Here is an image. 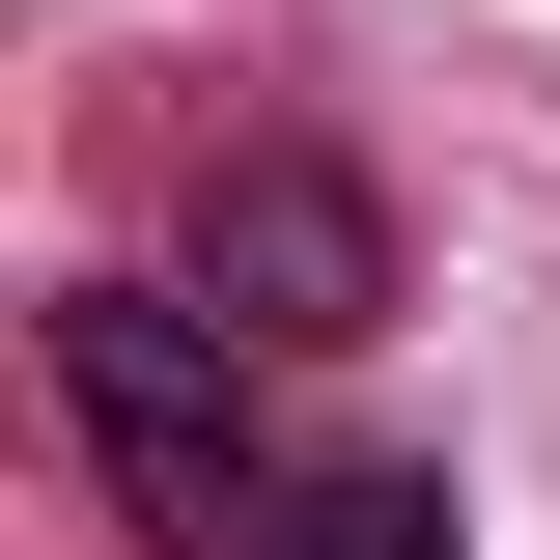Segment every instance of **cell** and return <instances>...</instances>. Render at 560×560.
Masks as SVG:
<instances>
[{
	"instance_id": "cell-1",
	"label": "cell",
	"mask_w": 560,
	"mask_h": 560,
	"mask_svg": "<svg viewBox=\"0 0 560 560\" xmlns=\"http://www.w3.org/2000/svg\"><path fill=\"white\" fill-rule=\"evenodd\" d=\"M57 420H84V477H113L140 560H253L280 448H253V393H224V308L197 280H84L57 308Z\"/></svg>"
},
{
	"instance_id": "cell-2",
	"label": "cell",
	"mask_w": 560,
	"mask_h": 560,
	"mask_svg": "<svg viewBox=\"0 0 560 560\" xmlns=\"http://www.w3.org/2000/svg\"><path fill=\"white\" fill-rule=\"evenodd\" d=\"M197 308L280 337V364H308V337H393V197H364L337 140H224V168H197Z\"/></svg>"
},
{
	"instance_id": "cell-3",
	"label": "cell",
	"mask_w": 560,
	"mask_h": 560,
	"mask_svg": "<svg viewBox=\"0 0 560 560\" xmlns=\"http://www.w3.org/2000/svg\"><path fill=\"white\" fill-rule=\"evenodd\" d=\"M253 560H477V504L420 477V448H337V477H280V504H253Z\"/></svg>"
}]
</instances>
